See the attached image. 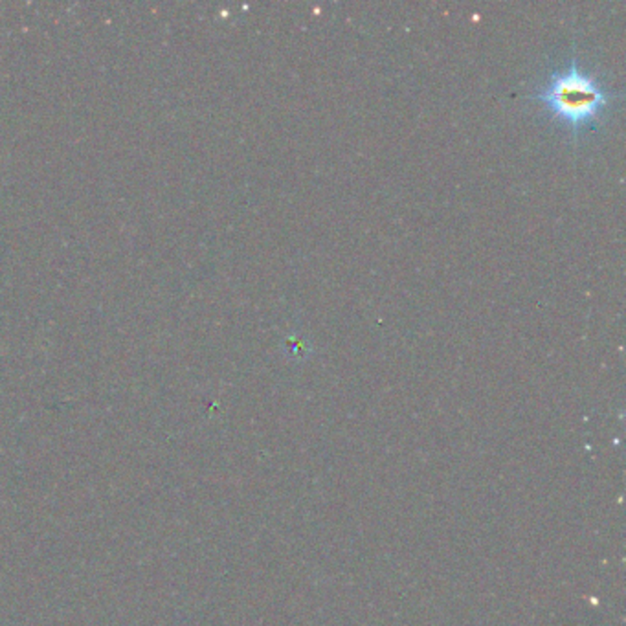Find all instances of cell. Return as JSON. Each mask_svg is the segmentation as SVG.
Listing matches in <instances>:
<instances>
[{
  "label": "cell",
  "mask_w": 626,
  "mask_h": 626,
  "mask_svg": "<svg viewBox=\"0 0 626 626\" xmlns=\"http://www.w3.org/2000/svg\"><path fill=\"white\" fill-rule=\"evenodd\" d=\"M617 98L619 92L612 91L597 74L581 67L577 58L550 72L529 96L574 139L597 129Z\"/></svg>",
  "instance_id": "1"
}]
</instances>
